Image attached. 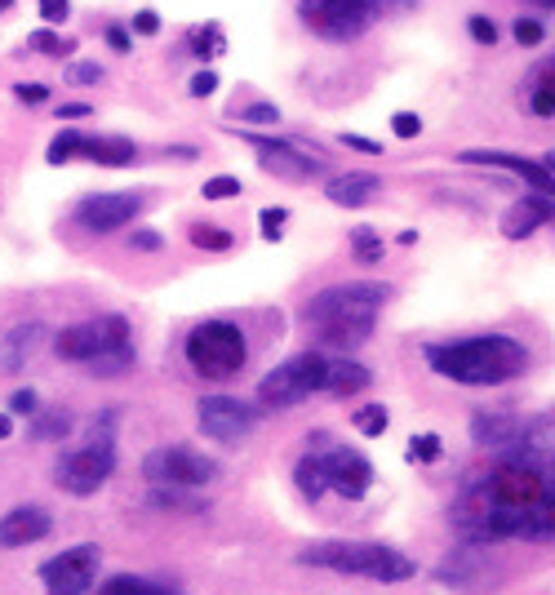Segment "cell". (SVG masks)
Listing matches in <instances>:
<instances>
[{
  "label": "cell",
  "mask_w": 555,
  "mask_h": 595,
  "mask_svg": "<svg viewBox=\"0 0 555 595\" xmlns=\"http://www.w3.org/2000/svg\"><path fill=\"white\" fill-rule=\"evenodd\" d=\"M67 80H72V85H99V80H103V67H99V63H72V67H67Z\"/></svg>",
  "instance_id": "obj_39"
},
{
  "label": "cell",
  "mask_w": 555,
  "mask_h": 595,
  "mask_svg": "<svg viewBox=\"0 0 555 595\" xmlns=\"http://www.w3.org/2000/svg\"><path fill=\"white\" fill-rule=\"evenodd\" d=\"M472 436L480 444H512V440H520V423L512 414H476L472 418Z\"/></svg>",
  "instance_id": "obj_24"
},
{
  "label": "cell",
  "mask_w": 555,
  "mask_h": 595,
  "mask_svg": "<svg viewBox=\"0 0 555 595\" xmlns=\"http://www.w3.org/2000/svg\"><path fill=\"white\" fill-rule=\"evenodd\" d=\"M391 129H396V139H418L423 120L413 116V112H396V116H391Z\"/></svg>",
  "instance_id": "obj_38"
},
{
  "label": "cell",
  "mask_w": 555,
  "mask_h": 595,
  "mask_svg": "<svg viewBox=\"0 0 555 595\" xmlns=\"http://www.w3.org/2000/svg\"><path fill=\"white\" fill-rule=\"evenodd\" d=\"M294 484H298V493L302 497H320V493H325V471H320V453H307L302 457V463L294 467Z\"/></svg>",
  "instance_id": "obj_26"
},
{
  "label": "cell",
  "mask_w": 555,
  "mask_h": 595,
  "mask_svg": "<svg viewBox=\"0 0 555 595\" xmlns=\"http://www.w3.org/2000/svg\"><path fill=\"white\" fill-rule=\"evenodd\" d=\"M320 471H325V489L343 493L347 502H356L374 489V463H369L360 449H347V444H334V449L320 453Z\"/></svg>",
  "instance_id": "obj_16"
},
{
  "label": "cell",
  "mask_w": 555,
  "mask_h": 595,
  "mask_svg": "<svg viewBox=\"0 0 555 595\" xmlns=\"http://www.w3.org/2000/svg\"><path fill=\"white\" fill-rule=\"evenodd\" d=\"M36 409H40V404H36V391H31V387H27V391H14V396H10V414H18V418H31Z\"/></svg>",
  "instance_id": "obj_42"
},
{
  "label": "cell",
  "mask_w": 555,
  "mask_h": 595,
  "mask_svg": "<svg viewBox=\"0 0 555 595\" xmlns=\"http://www.w3.org/2000/svg\"><path fill=\"white\" fill-rule=\"evenodd\" d=\"M525 107L538 116V120H551L555 116V54L542 59L529 80H525Z\"/></svg>",
  "instance_id": "obj_22"
},
{
  "label": "cell",
  "mask_w": 555,
  "mask_h": 595,
  "mask_svg": "<svg viewBox=\"0 0 555 595\" xmlns=\"http://www.w3.org/2000/svg\"><path fill=\"white\" fill-rule=\"evenodd\" d=\"M241 192H245V187H241V178H231V173L205 178V187H201L205 201H231V196H241Z\"/></svg>",
  "instance_id": "obj_32"
},
{
  "label": "cell",
  "mask_w": 555,
  "mask_h": 595,
  "mask_svg": "<svg viewBox=\"0 0 555 595\" xmlns=\"http://www.w3.org/2000/svg\"><path fill=\"white\" fill-rule=\"evenodd\" d=\"M99 595H182V591L160 586V582H147V578H129V573H120V578H107V582L99 586Z\"/></svg>",
  "instance_id": "obj_25"
},
{
  "label": "cell",
  "mask_w": 555,
  "mask_h": 595,
  "mask_svg": "<svg viewBox=\"0 0 555 595\" xmlns=\"http://www.w3.org/2000/svg\"><path fill=\"white\" fill-rule=\"evenodd\" d=\"M89 112H94L89 103H63V107H54V116H59V120H85Z\"/></svg>",
  "instance_id": "obj_49"
},
{
  "label": "cell",
  "mask_w": 555,
  "mask_h": 595,
  "mask_svg": "<svg viewBox=\"0 0 555 595\" xmlns=\"http://www.w3.org/2000/svg\"><path fill=\"white\" fill-rule=\"evenodd\" d=\"M245 143L258 152V165L285 182H307L315 173H325V156L302 152L294 139H258V133H245Z\"/></svg>",
  "instance_id": "obj_15"
},
{
  "label": "cell",
  "mask_w": 555,
  "mask_h": 595,
  "mask_svg": "<svg viewBox=\"0 0 555 595\" xmlns=\"http://www.w3.org/2000/svg\"><path fill=\"white\" fill-rule=\"evenodd\" d=\"M40 18H44V27L67 23L72 18V0H40Z\"/></svg>",
  "instance_id": "obj_37"
},
{
  "label": "cell",
  "mask_w": 555,
  "mask_h": 595,
  "mask_svg": "<svg viewBox=\"0 0 555 595\" xmlns=\"http://www.w3.org/2000/svg\"><path fill=\"white\" fill-rule=\"evenodd\" d=\"M462 160H467V165H489V169H506V173L525 178L533 192H542V196L555 201V173L542 160H525V156H512V152H462Z\"/></svg>",
  "instance_id": "obj_17"
},
{
  "label": "cell",
  "mask_w": 555,
  "mask_h": 595,
  "mask_svg": "<svg viewBox=\"0 0 555 595\" xmlns=\"http://www.w3.org/2000/svg\"><path fill=\"white\" fill-rule=\"evenodd\" d=\"M231 116H241V120H254V125H275V120H281V112H275L271 103H249V107H236Z\"/></svg>",
  "instance_id": "obj_36"
},
{
  "label": "cell",
  "mask_w": 555,
  "mask_h": 595,
  "mask_svg": "<svg viewBox=\"0 0 555 595\" xmlns=\"http://www.w3.org/2000/svg\"><path fill=\"white\" fill-rule=\"evenodd\" d=\"M378 192H383V178L378 173H338V178L325 182V196L334 205H343V209H360V205L374 201Z\"/></svg>",
  "instance_id": "obj_21"
},
{
  "label": "cell",
  "mask_w": 555,
  "mask_h": 595,
  "mask_svg": "<svg viewBox=\"0 0 555 595\" xmlns=\"http://www.w3.org/2000/svg\"><path fill=\"white\" fill-rule=\"evenodd\" d=\"M192 245H196V249H209V254H227L236 241H231V232H222V227L201 222V227H192Z\"/></svg>",
  "instance_id": "obj_30"
},
{
  "label": "cell",
  "mask_w": 555,
  "mask_h": 595,
  "mask_svg": "<svg viewBox=\"0 0 555 595\" xmlns=\"http://www.w3.org/2000/svg\"><path fill=\"white\" fill-rule=\"evenodd\" d=\"M351 423H356V431H364V436H383L387 423H391V414H387L383 404H360L356 414H351Z\"/></svg>",
  "instance_id": "obj_29"
},
{
  "label": "cell",
  "mask_w": 555,
  "mask_h": 595,
  "mask_svg": "<svg viewBox=\"0 0 555 595\" xmlns=\"http://www.w3.org/2000/svg\"><path fill=\"white\" fill-rule=\"evenodd\" d=\"M222 50H227V40H222V31H218V27L192 31V54H201V59H218Z\"/></svg>",
  "instance_id": "obj_33"
},
{
  "label": "cell",
  "mask_w": 555,
  "mask_h": 595,
  "mask_svg": "<svg viewBox=\"0 0 555 595\" xmlns=\"http://www.w3.org/2000/svg\"><path fill=\"white\" fill-rule=\"evenodd\" d=\"M551 218H555V201L542 196V192H533V196L516 201L512 209L502 214V236H506V241H525V236H533L538 227L551 222Z\"/></svg>",
  "instance_id": "obj_19"
},
{
  "label": "cell",
  "mask_w": 555,
  "mask_h": 595,
  "mask_svg": "<svg viewBox=\"0 0 555 595\" xmlns=\"http://www.w3.org/2000/svg\"><path fill=\"white\" fill-rule=\"evenodd\" d=\"M343 143H347V147H356V152H369V156H383V143H374V139H360V133H343Z\"/></svg>",
  "instance_id": "obj_48"
},
{
  "label": "cell",
  "mask_w": 555,
  "mask_h": 595,
  "mask_svg": "<svg viewBox=\"0 0 555 595\" xmlns=\"http://www.w3.org/2000/svg\"><path fill=\"white\" fill-rule=\"evenodd\" d=\"M188 89H192V99H209L214 89H218V72H209V67H205V72H196Z\"/></svg>",
  "instance_id": "obj_43"
},
{
  "label": "cell",
  "mask_w": 555,
  "mask_h": 595,
  "mask_svg": "<svg viewBox=\"0 0 555 595\" xmlns=\"http://www.w3.org/2000/svg\"><path fill=\"white\" fill-rule=\"evenodd\" d=\"M285 218H289V209H262V214H258L262 241H281V236H285Z\"/></svg>",
  "instance_id": "obj_34"
},
{
  "label": "cell",
  "mask_w": 555,
  "mask_h": 595,
  "mask_svg": "<svg viewBox=\"0 0 555 595\" xmlns=\"http://www.w3.org/2000/svg\"><path fill=\"white\" fill-rule=\"evenodd\" d=\"M160 245H165V241H160L156 232H133V236H129V249H143V254H156Z\"/></svg>",
  "instance_id": "obj_47"
},
{
  "label": "cell",
  "mask_w": 555,
  "mask_h": 595,
  "mask_svg": "<svg viewBox=\"0 0 555 595\" xmlns=\"http://www.w3.org/2000/svg\"><path fill=\"white\" fill-rule=\"evenodd\" d=\"M351 245H356V258H360V262H378V258H383V236L374 232V227H356Z\"/></svg>",
  "instance_id": "obj_31"
},
{
  "label": "cell",
  "mask_w": 555,
  "mask_h": 595,
  "mask_svg": "<svg viewBox=\"0 0 555 595\" xmlns=\"http://www.w3.org/2000/svg\"><path fill=\"white\" fill-rule=\"evenodd\" d=\"M31 50L50 54V59H72V54H76V40H72V36H59V31H50V27H40V31H31Z\"/></svg>",
  "instance_id": "obj_27"
},
{
  "label": "cell",
  "mask_w": 555,
  "mask_h": 595,
  "mask_svg": "<svg viewBox=\"0 0 555 595\" xmlns=\"http://www.w3.org/2000/svg\"><path fill=\"white\" fill-rule=\"evenodd\" d=\"M512 31H516V40H520V44H538V40L546 36V31H542V23H533V18H516V27H512Z\"/></svg>",
  "instance_id": "obj_44"
},
{
  "label": "cell",
  "mask_w": 555,
  "mask_h": 595,
  "mask_svg": "<svg viewBox=\"0 0 555 595\" xmlns=\"http://www.w3.org/2000/svg\"><path fill=\"white\" fill-rule=\"evenodd\" d=\"M542 165H546V169H551V173H555V147H551V152H546V156H542Z\"/></svg>",
  "instance_id": "obj_52"
},
{
  "label": "cell",
  "mask_w": 555,
  "mask_h": 595,
  "mask_svg": "<svg viewBox=\"0 0 555 595\" xmlns=\"http://www.w3.org/2000/svg\"><path fill=\"white\" fill-rule=\"evenodd\" d=\"M50 525H54L50 512L36 507V502H27V507H14V512L0 516V546H5V552L31 546V542H40L44 533H50Z\"/></svg>",
  "instance_id": "obj_18"
},
{
  "label": "cell",
  "mask_w": 555,
  "mask_h": 595,
  "mask_svg": "<svg viewBox=\"0 0 555 595\" xmlns=\"http://www.w3.org/2000/svg\"><path fill=\"white\" fill-rule=\"evenodd\" d=\"M378 5L374 0H298V18L320 36V40H356L374 23Z\"/></svg>",
  "instance_id": "obj_9"
},
{
  "label": "cell",
  "mask_w": 555,
  "mask_h": 595,
  "mask_svg": "<svg viewBox=\"0 0 555 595\" xmlns=\"http://www.w3.org/2000/svg\"><path fill=\"white\" fill-rule=\"evenodd\" d=\"M182 355H188V364L201 374V378H236L245 370L249 360V342L241 334V325H231V320H205V325H196L188 334V342H182Z\"/></svg>",
  "instance_id": "obj_7"
},
{
  "label": "cell",
  "mask_w": 555,
  "mask_h": 595,
  "mask_svg": "<svg viewBox=\"0 0 555 595\" xmlns=\"http://www.w3.org/2000/svg\"><path fill=\"white\" fill-rule=\"evenodd\" d=\"M10 431H14V418H10V414H0V440H10Z\"/></svg>",
  "instance_id": "obj_50"
},
{
  "label": "cell",
  "mask_w": 555,
  "mask_h": 595,
  "mask_svg": "<svg viewBox=\"0 0 555 595\" xmlns=\"http://www.w3.org/2000/svg\"><path fill=\"white\" fill-rule=\"evenodd\" d=\"M133 31H138V36H156V31H160V14H156V10L133 14Z\"/></svg>",
  "instance_id": "obj_45"
},
{
  "label": "cell",
  "mask_w": 555,
  "mask_h": 595,
  "mask_svg": "<svg viewBox=\"0 0 555 595\" xmlns=\"http://www.w3.org/2000/svg\"><path fill=\"white\" fill-rule=\"evenodd\" d=\"M99 569H103V552L94 542H80L63 556H50L40 565L44 595H89L99 586Z\"/></svg>",
  "instance_id": "obj_10"
},
{
  "label": "cell",
  "mask_w": 555,
  "mask_h": 595,
  "mask_svg": "<svg viewBox=\"0 0 555 595\" xmlns=\"http://www.w3.org/2000/svg\"><path fill=\"white\" fill-rule=\"evenodd\" d=\"M298 565L356 573V578H369V582H404V578L418 573V565H413L404 552H396V546H387V542H311L298 556Z\"/></svg>",
  "instance_id": "obj_5"
},
{
  "label": "cell",
  "mask_w": 555,
  "mask_h": 595,
  "mask_svg": "<svg viewBox=\"0 0 555 595\" xmlns=\"http://www.w3.org/2000/svg\"><path fill=\"white\" fill-rule=\"evenodd\" d=\"M54 351L72 364H89V374L99 378H116L133 370L138 360L125 315H94V320H80V325H67L63 334H54Z\"/></svg>",
  "instance_id": "obj_4"
},
{
  "label": "cell",
  "mask_w": 555,
  "mask_h": 595,
  "mask_svg": "<svg viewBox=\"0 0 555 595\" xmlns=\"http://www.w3.org/2000/svg\"><path fill=\"white\" fill-rule=\"evenodd\" d=\"M72 431V414L67 409H54V414H40L31 427V440H63Z\"/></svg>",
  "instance_id": "obj_28"
},
{
  "label": "cell",
  "mask_w": 555,
  "mask_h": 595,
  "mask_svg": "<svg viewBox=\"0 0 555 595\" xmlns=\"http://www.w3.org/2000/svg\"><path fill=\"white\" fill-rule=\"evenodd\" d=\"M107 44H112V50H116V54H129V44H133V40H129V27L112 23V27H107Z\"/></svg>",
  "instance_id": "obj_46"
},
{
  "label": "cell",
  "mask_w": 555,
  "mask_h": 595,
  "mask_svg": "<svg viewBox=\"0 0 555 595\" xmlns=\"http://www.w3.org/2000/svg\"><path fill=\"white\" fill-rule=\"evenodd\" d=\"M369 387V370L360 360H330V374H325V391L330 396H338V400H351V396H360Z\"/></svg>",
  "instance_id": "obj_23"
},
{
  "label": "cell",
  "mask_w": 555,
  "mask_h": 595,
  "mask_svg": "<svg viewBox=\"0 0 555 595\" xmlns=\"http://www.w3.org/2000/svg\"><path fill=\"white\" fill-rule=\"evenodd\" d=\"M44 334H50V329H44L40 320H31V325H14L5 338H0V370H5V374H18L23 364L40 351Z\"/></svg>",
  "instance_id": "obj_20"
},
{
  "label": "cell",
  "mask_w": 555,
  "mask_h": 595,
  "mask_svg": "<svg viewBox=\"0 0 555 595\" xmlns=\"http://www.w3.org/2000/svg\"><path fill=\"white\" fill-rule=\"evenodd\" d=\"M14 99H18V103L40 107V103H50V89H44V85H27V80H18V85H14Z\"/></svg>",
  "instance_id": "obj_40"
},
{
  "label": "cell",
  "mask_w": 555,
  "mask_h": 595,
  "mask_svg": "<svg viewBox=\"0 0 555 595\" xmlns=\"http://www.w3.org/2000/svg\"><path fill=\"white\" fill-rule=\"evenodd\" d=\"M143 196L138 192H94V196H85L72 218L76 227H85V232H94V236H107V232H120V227H129L138 214H143Z\"/></svg>",
  "instance_id": "obj_14"
},
{
  "label": "cell",
  "mask_w": 555,
  "mask_h": 595,
  "mask_svg": "<svg viewBox=\"0 0 555 595\" xmlns=\"http://www.w3.org/2000/svg\"><path fill=\"white\" fill-rule=\"evenodd\" d=\"M143 476H147L152 484L201 489V484H209V480L218 476V463H214V457H205V453H196V449L173 444V449H152V453L143 457Z\"/></svg>",
  "instance_id": "obj_12"
},
{
  "label": "cell",
  "mask_w": 555,
  "mask_h": 595,
  "mask_svg": "<svg viewBox=\"0 0 555 595\" xmlns=\"http://www.w3.org/2000/svg\"><path fill=\"white\" fill-rule=\"evenodd\" d=\"M453 525L476 546L502 538H555V457L520 440L457 493Z\"/></svg>",
  "instance_id": "obj_1"
},
{
  "label": "cell",
  "mask_w": 555,
  "mask_h": 595,
  "mask_svg": "<svg viewBox=\"0 0 555 595\" xmlns=\"http://www.w3.org/2000/svg\"><path fill=\"white\" fill-rule=\"evenodd\" d=\"M374 5H378V10H383V5H387V10H404L409 0H374Z\"/></svg>",
  "instance_id": "obj_51"
},
{
  "label": "cell",
  "mask_w": 555,
  "mask_h": 595,
  "mask_svg": "<svg viewBox=\"0 0 555 595\" xmlns=\"http://www.w3.org/2000/svg\"><path fill=\"white\" fill-rule=\"evenodd\" d=\"M409 457H413V463H436V457H440V436H413Z\"/></svg>",
  "instance_id": "obj_35"
},
{
  "label": "cell",
  "mask_w": 555,
  "mask_h": 595,
  "mask_svg": "<svg viewBox=\"0 0 555 595\" xmlns=\"http://www.w3.org/2000/svg\"><path fill=\"white\" fill-rule=\"evenodd\" d=\"M391 289L374 285V281H351V285H334V289H320L307 302V325L315 329V338L325 347H360L369 334H374V320L387 307Z\"/></svg>",
  "instance_id": "obj_3"
},
{
  "label": "cell",
  "mask_w": 555,
  "mask_h": 595,
  "mask_svg": "<svg viewBox=\"0 0 555 595\" xmlns=\"http://www.w3.org/2000/svg\"><path fill=\"white\" fill-rule=\"evenodd\" d=\"M467 31H472V40H480V44H493V40H498V27H493V18H485V14L467 18Z\"/></svg>",
  "instance_id": "obj_41"
},
{
  "label": "cell",
  "mask_w": 555,
  "mask_h": 595,
  "mask_svg": "<svg viewBox=\"0 0 555 595\" xmlns=\"http://www.w3.org/2000/svg\"><path fill=\"white\" fill-rule=\"evenodd\" d=\"M196 423L218 444H241L258 427V409L236 400V396H205L201 409H196Z\"/></svg>",
  "instance_id": "obj_13"
},
{
  "label": "cell",
  "mask_w": 555,
  "mask_h": 595,
  "mask_svg": "<svg viewBox=\"0 0 555 595\" xmlns=\"http://www.w3.org/2000/svg\"><path fill=\"white\" fill-rule=\"evenodd\" d=\"M10 5H14V0H0V14H10Z\"/></svg>",
  "instance_id": "obj_54"
},
{
  "label": "cell",
  "mask_w": 555,
  "mask_h": 595,
  "mask_svg": "<svg viewBox=\"0 0 555 595\" xmlns=\"http://www.w3.org/2000/svg\"><path fill=\"white\" fill-rule=\"evenodd\" d=\"M325 374H330V360L320 355V351H302V355L285 360L281 370H271L258 383V404H267V409H294L307 396L325 391Z\"/></svg>",
  "instance_id": "obj_8"
},
{
  "label": "cell",
  "mask_w": 555,
  "mask_h": 595,
  "mask_svg": "<svg viewBox=\"0 0 555 595\" xmlns=\"http://www.w3.org/2000/svg\"><path fill=\"white\" fill-rule=\"evenodd\" d=\"M44 160L50 165H67V160H94L107 169H125L138 160V143L129 139H94V133H80V129H63L59 139L44 147Z\"/></svg>",
  "instance_id": "obj_11"
},
{
  "label": "cell",
  "mask_w": 555,
  "mask_h": 595,
  "mask_svg": "<svg viewBox=\"0 0 555 595\" xmlns=\"http://www.w3.org/2000/svg\"><path fill=\"white\" fill-rule=\"evenodd\" d=\"M427 364L462 387H502L529 370L525 342L506 334H480V338H457V342H431Z\"/></svg>",
  "instance_id": "obj_2"
},
{
  "label": "cell",
  "mask_w": 555,
  "mask_h": 595,
  "mask_svg": "<svg viewBox=\"0 0 555 595\" xmlns=\"http://www.w3.org/2000/svg\"><path fill=\"white\" fill-rule=\"evenodd\" d=\"M533 5H542V10H555V0H533Z\"/></svg>",
  "instance_id": "obj_53"
},
{
  "label": "cell",
  "mask_w": 555,
  "mask_h": 595,
  "mask_svg": "<svg viewBox=\"0 0 555 595\" xmlns=\"http://www.w3.org/2000/svg\"><path fill=\"white\" fill-rule=\"evenodd\" d=\"M116 471V414H103L89 423V440L80 449H67L54 463V484L72 497L99 493Z\"/></svg>",
  "instance_id": "obj_6"
}]
</instances>
